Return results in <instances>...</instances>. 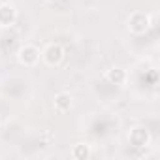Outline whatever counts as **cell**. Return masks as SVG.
<instances>
[{"label":"cell","instance_id":"obj_1","mask_svg":"<svg viewBox=\"0 0 160 160\" xmlns=\"http://www.w3.org/2000/svg\"><path fill=\"white\" fill-rule=\"evenodd\" d=\"M126 27H128V30H130L132 34H136V36L145 34V32L149 30V27H151V17H149V13H145V12H132V13L128 15V19H126Z\"/></svg>","mask_w":160,"mask_h":160},{"label":"cell","instance_id":"obj_7","mask_svg":"<svg viewBox=\"0 0 160 160\" xmlns=\"http://www.w3.org/2000/svg\"><path fill=\"white\" fill-rule=\"evenodd\" d=\"M53 104H55V109H57L58 113H66V111L72 109V106H73V98H72L70 92H58V94H55Z\"/></svg>","mask_w":160,"mask_h":160},{"label":"cell","instance_id":"obj_2","mask_svg":"<svg viewBox=\"0 0 160 160\" xmlns=\"http://www.w3.org/2000/svg\"><path fill=\"white\" fill-rule=\"evenodd\" d=\"M40 57H42L40 49H38L36 45H32V43H25V45H21L19 51H17V60H19V64H23V66H27V68L36 66V64L40 62Z\"/></svg>","mask_w":160,"mask_h":160},{"label":"cell","instance_id":"obj_5","mask_svg":"<svg viewBox=\"0 0 160 160\" xmlns=\"http://www.w3.org/2000/svg\"><path fill=\"white\" fill-rule=\"evenodd\" d=\"M128 139H130V143H132L134 147H147L149 141H151V134L147 132V128H143V126H136V128L130 130Z\"/></svg>","mask_w":160,"mask_h":160},{"label":"cell","instance_id":"obj_9","mask_svg":"<svg viewBox=\"0 0 160 160\" xmlns=\"http://www.w3.org/2000/svg\"><path fill=\"white\" fill-rule=\"evenodd\" d=\"M45 2H57V0H45Z\"/></svg>","mask_w":160,"mask_h":160},{"label":"cell","instance_id":"obj_8","mask_svg":"<svg viewBox=\"0 0 160 160\" xmlns=\"http://www.w3.org/2000/svg\"><path fill=\"white\" fill-rule=\"evenodd\" d=\"M70 154H72V158H75V160H87V158L91 156V147H89V143H75V145L72 147Z\"/></svg>","mask_w":160,"mask_h":160},{"label":"cell","instance_id":"obj_4","mask_svg":"<svg viewBox=\"0 0 160 160\" xmlns=\"http://www.w3.org/2000/svg\"><path fill=\"white\" fill-rule=\"evenodd\" d=\"M15 21H17V10H15V6L10 4V2L0 4V27H2V28H8V27H12Z\"/></svg>","mask_w":160,"mask_h":160},{"label":"cell","instance_id":"obj_3","mask_svg":"<svg viewBox=\"0 0 160 160\" xmlns=\"http://www.w3.org/2000/svg\"><path fill=\"white\" fill-rule=\"evenodd\" d=\"M42 58L47 66H58L64 60V49L60 43H47L45 49L42 51Z\"/></svg>","mask_w":160,"mask_h":160},{"label":"cell","instance_id":"obj_6","mask_svg":"<svg viewBox=\"0 0 160 160\" xmlns=\"http://www.w3.org/2000/svg\"><path fill=\"white\" fill-rule=\"evenodd\" d=\"M126 79H128V73H126V70L124 68H121V66H113V68H109L108 72H106V81L108 83H111V85H124L126 83Z\"/></svg>","mask_w":160,"mask_h":160}]
</instances>
